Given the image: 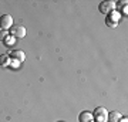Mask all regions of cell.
<instances>
[{
  "label": "cell",
  "instance_id": "13",
  "mask_svg": "<svg viewBox=\"0 0 128 122\" xmlns=\"http://www.w3.org/2000/svg\"><path fill=\"white\" fill-rule=\"evenodd\" d=\"M118 122H128V119H127V117H125V118H121Z\"/></svg>",
  "mask_w": 128,
  "mask_h": 122
},
{
  "label": "cell",
  "instance_id": "14",
  "mask_svg": "<svg viewBox=\"0 0 128 122\" xmlns=\"http://www.w3.org/2000/svg\"><path fill=\"white\" fill-rule=\"evenodd\" d=\"M91 122H94V121H91Z\"/></svg>",
  "mask_w": 128,
  "mask_h": 122
},
{
  "label": "cell",
  "instance_id": "8",
  "mask_svg": "<svg viewBox=\"0 0 128 122\" xmlns=\"http://www.w3.org/2000/svg\"><path fill=\"white\" fill-rule=\"evenodd\" d=\"M10 61H12V60H10L9 54H4V55H2V57H0V64H2V65H4V67H9Z\"/></svg>",
  "mask_w": 128,
  "mask_h": 122
},
{
  "label": "cell",
  "instance_id": "12",
  "mask_svg": "<svg viewBox=\"0 0 128 122\" xmlns=\"http://www.w3.org/2000/svg\"><path fill=\"white\" fill-rule=\"evenodd\" d=\"M18 64H20V63H18V61H14V60H12V61H10V65H12L13 68H17Z\"/></svg>",
  "mask_w": 128,
  "mask_h": 122
},
{
  "label": "cell",
  "instance_id": "3",
  "mask_svg": "<svg viewBox=\"0 0 128 122\" xmlns=\"http://www.w3.org/2000/svg\"><path fill=\"white\" fill-rule=\"evenodd\" d=\"M10 36H13L14 38H23L24 36H26V28L23 27V26H20V24H17V26H13V27L10 28Z\"/></svg>",
  "mask_w": 128,
  "mask_h": 122
},
{
  "label": "cell",
  "instance_id": "2",
  "mask_svg": "<svg viewBox=\"0 0 128 122\" xmlns=\"http://www.w3.org/2000/svg\"><path fill=\"white\" fill-rule=\"evenodd\" d=\"M13 27V17L10 14H3L0 16V28L3 30H9Z\"/></svg>",
  "mask_w": 128,
  "mask_h": 122
},
{
  "label": "cell",
  "instance_id": "10",
  "mask_svg": "<svg viewBox=\"0 0 128 122\" xmlns=\"http://www.w3.org/2000/svg\"><path fill=\"white\" fill-rule=\"evenodd\" d=\"M7 36H9V31H7V30H3V28H0V40L4 41V38Z\"/></svg>",
  "mask_w": 128,
  "mask_h": 122
},
{
  "label": "cell",
  "instance_id": "9",
  "mask_svg": "<svg viewBox=\"0 0 128 122\" xmlns=\"http://www.w3.org/2000/svg\"><path fill=\"white\" fill-rule=\"evenodd\" d=\"M14 44H16V38H14L13 36H10V34H9V36L4 38V45L12 47V45H14Z\"/></svg>",
  "mask_w": 128,
  "mask_h": 122
},
{
  "label": "cell",
  "instance_id": "11",
  "mask_svg": "<svg viewBox=\"0 0 128 122\" xmlns=\"http://www.w3.org/2000/svg\"><path fill=\"white\" fill-rule=\"evenodd\" d=\"M105 24H107L108 27H111V28H114V27L118 26V23H114V21H111V20H105Z\"/></svg>",
  "mask_w": 128,
  "mask_h": 122
},
{
  "label": "cell",
  "instance_id": "7",
  "mask_svg": "<svg viewBox=\"0 0 128 122\" xmlns=\"http://www.w3.org/2000/svg\"><path fill=\"white\" fill-rule=\"evenodd\" d=\"M121 118H122V115L120 111H112V112L108 114V121L110 122H118Z\"/></svg>",
  "mask_w": 128,
  "mask_h": 122
},
{
  "label": "cell",
  "instance_id": "1",
  "mask_svg": "<svg viewBox=\"0 0 128 122\" xmlns=\"http://www.w3.org/2000/svg\"><path fill=\"white\" fill-rule=\"evenodd\" d=\"M108 119V112L104 107H98L92 112V121L94 122H107Z\"/></svg>",
  "mask_w": 128,
  "mask_h": 122
},
{
  "label": "cell",
  "instance_id": "4",
  "mask_svg": "<svg viewBox=\"0 0 128 122\" xmlns=\"http://www.w3.org/2000/svg\"><path fill=\"white\" fill-rule=\"evenodd\" d=\"M115 3L114 1H102L100 4V11L101 13H104V14H110L111 11H114L115 10Z\"/></svg>",
  "mask_w": 128,
  "mask_h": 122
},
{
  "label": "cell",
  "instance_id": "6",
  "mask_svg": "<svg viewBox=\"0 0 128 122\" xmlns=\"http://www.w3.org/2000/svg\"><path fill=\"white\" fill-rule=\"evenodd\" d=\"M78 121L80 122H91L92 121V114L90 111H82L78 117Z\"/></svg>",
  "mask_w": 128,
  "mask_h": 122
},
{
  "label": "cell",
  "instance_id": "5",
  "mask_svg": "<svg viewBox=\"0 0 128 122\" xmlns=\"http://www.w3.org/2000/svg\"><path fill=\"white\" fill-rule=\"evenodd\" d=\"M10 60H14V61H18V63L22 64L24 61V58H26V54H24L22 50H14L13 53H10L9 54Z\"/></svg>",
  "mask_w": 128,
  "mask_h": 122
}]
</instances>
